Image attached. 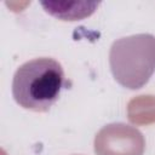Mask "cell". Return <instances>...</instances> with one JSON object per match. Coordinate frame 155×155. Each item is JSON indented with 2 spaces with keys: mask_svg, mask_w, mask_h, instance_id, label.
<instances>
[{
  "mask_svg": "<svg viewBox=\"0 0 155 155\" xmlns=\"http://www.w3.org/2000/svg\"><path fill=\"white\" fill-rule=\"evenodd\" d=\"M63 86L62 64L51 57H39L17 68L12 79V96L19 107L44 113L58 101Z\"/></svg>",
  "mask_w": 155,
  "mask_h": 155,
  "instance_id": "cell-1",
  "label": "cell"
},
{
  "mask_svg": "<svg viewBox=\"0 0 155 155\" xmlns=\"http://www.w3.org/2000/svg\"><path fill=\"white\" fill-rule=\"evenodd\" d=\"M153 51H155V38L149 34L133 35L115 41L110 51V64L115 79L124 73L117 81L128 88H133V69L136 62L140 80L143 84H145L155 70V57H138Z\"/></svg>",
  "mask_w": 155,
  "mask_h": 155,
  "instance_id": "cell-2",
  "label": "cell"
},
{
  "mask_svg": "<svg viewBox=\"0 0 155 155\" xmlns=\"http://www.w3.org/2000/svg\"><path fill=\"white\" fill-rule=\"evenodd\" d=\"M40 5L45 11L62 21H79L91 16L99 2H87V1H42Z\"/></svg>",
  "mask_w": 155,
  "mask_h": 155,
  "instance_id": "cell-3",
  "label": "cell"
}]
</instances>
